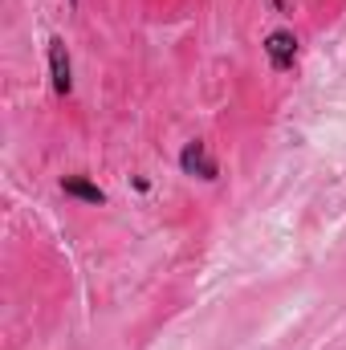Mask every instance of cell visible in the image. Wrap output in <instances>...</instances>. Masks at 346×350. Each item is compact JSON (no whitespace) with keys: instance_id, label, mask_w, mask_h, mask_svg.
<instances>
[{"instance_id":"1","label":"cell","mask_w":346,"mask_h":350,"mask_svg":"<svg viewBox=\"0 0 346 350\" xmlns=\"http://www.w3.org/2000/svg\"><path fill=\"white\" fill-rule=\"evenodd\" d=\"M265 57H269V66H273L277 74L293 70V62H297V37H293L289 29H273V33L265 37Z\"/></svg>"},{"instance_id":"2","label":"cell","mask_w":346,"mask_h":350,"mask_svg":"<svg viewBox=\"0 0 346 350\" xmlns=\"http://www.w3.org/2000/svg\"><path fill=\"white\" fill-rule=\"evenodd\" d=\"M179 167H183V175H191V179H216V159L208 155V143H187L183 151H179Z\"/></svg>"},{"instance_id":"3","label":"cell","mask_w":346,"mask_h":350,"mask_svg":"<svg viewBox=\"0 0 346 350\" xmlns=\"http://www.w3.org/2000/svg\"><path fill=\"white\" fill-rule=\"evenodd\" d=\"M49 78H53V90H57V94H70V90H74L70 53H66V41H62V37L49 41Z\"/></svg>"},{"instance_id":"4","label":"cell","mask_w":346,"mask_h":350,"mask_svg":"<svg viewBox=\"0 0 346 350\" xmlns=\"http://www.w3.org/2000/svg\"><path fill=\"white\" fill-rule=\"evenodd\" d=\"M62 191H66V196H78V200H86V204H102V200H106V191H102V187H94V183L82 179V175L62 179Z\"/></svg>"}]
</instances>
